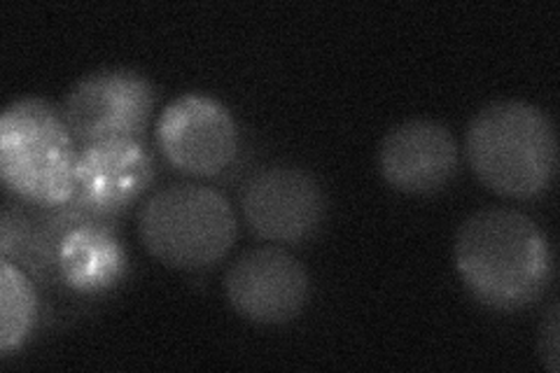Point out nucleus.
Here are the masks:
<instances>
[{
  "instance_id": "obj_1",
  "label": "nucleus",
  "mask_w": 560,
  "mask_h": 373,
  "mask_svg": "<svg viewBox=\"0 0 560 373\" xmlns=\"http://www.w3.org/2000/svg\"><path fill=\"white\" fill-rule=\"evenodd\" d=\"M455 266L467 290L493 311H518L545 294L553 276L541 226L512 208H486L455 236Z\"/></svg>"
},
{
  "instance_id": "obj_2",
  "label": "nucleus",
  "mask_w": 560,
  "mask_h": 373,
  "mask_svg": "<svg viewBox=\"0 0 560 373\" xmlns=\"http://www.w3.org/2000/svg\"><path fill=\"white\" fill-rule=\"evenodd\" d=\"M467 159L479 180L506 199L545 194L558 168L551 117L525 101H495L467 129Z\"/></svg>"
},
{
  "instance_id": "obj_3",
  "label": "nucleus",
  "mask_w": 560,
  "mask_h": 373,
  "mask_svg": "<svg viewBox=\"0 0 560 373\" xmlns=\"http://www.w3.org/2000/svg\"><path fill=\"white\" fill-rule=\"evenodd\" d=\"M78 150L61 110L47 101H14L0 117L3 183L33 206L73 199Z\"/></svg>"
},
{
  "instance_id": "obj_4",
  "label": "nucleus",
  "mask_w": 560,
  "mask_h": 373,
  "mask_svg": "<svg viewBox=\"0 0 560 373\" xmlns=\"http://www.w3.org/2000/svg\"><path fill=\"white\" fill-rule=\"evenodd\" d=\"M148 253L173 269H206L236 243L234 208L206 185L178 183L154 191L138 212Z\"/></svg>"
},
{
  "instance_id": "obj_5",
  "label": "nucleus",
  "mask_w": 560,
  "mask_h": 373,
  "mask_svg": "<svg viewBox=\"0 0 560 373\" xmlns=\"http://www.w3.org/2000/svg\"><path fill=\"white\" fill-rule=\"evenodd\" d=\"M154 108L152 84L133 70L110 68L82 78L63 101V121L75 143L136 138L148 129Z\"/></svg>"
},
{
  "instance_id": "obj_6",
  "label": "nucleus",
  "mask_w": 560,
  "mask_h": 373,
  "mask_svg": "<svg viewBox=\"0 0 560 373\" xmlns=\"http://www.w3.org/2000/svg\"><path fill=\"white\" fill-rule=\"evenodd\" d=\"M241 206L253 234L280 245L313 238L327 215L320 183L300 166H269L255 173L243 187Z\"/></svg>"
},
{
  "instance_id": "obj_7",
  "label": "nucleus",
  "mask_w": 560,
  "mask_h": 373,
  "mask_svg": "<svg viewBox=\"0 0 560 373\" xmlns=\"http://www.w3.org/2000/svg\"><path fill=\"white\" fill-rule=\"evenodd\" d=\"M156 143L173 168L210 177L234 162L238 131L222 103L203 94H185L156 121Z\"/></svg>"
},
{
  "instance_id": "obj_8",
  "label": "nucleus",
  "mask_w": 560,
  "mask_h": 373,
  "mask_svg": "<svg viewBox=\"0 0 560 373\" xmlns=\"http://www.w3.org/2000/svg\"><path fill=\"white\" fill-rule=\"evenodd\" d=\"M308 273L304 264L278 245L243 253L224 278L232 308L257 325H285L308 301Z\"/></svg>"
},
{
  "instance_id": "obj_9",
  "label": "nucleus",
  "mask_w": 560,
  "mask_h": 373,
  "mask_svg": "<svg viewBox=\"0 0 560 373\" xmlns=\"http://www.w3.org/2000/svg\"><path fill=\"white\" fill-rule=\"evenodd\" d=\"M154 180V162L143 140L121 138L82 145L75 162L73 201L90 215L110 220L138 201Z\"/></svg>"
},
{
  "instance_id": "obj_10",
  "label": "nucleus",
  "mask_w": 560,
  "mask_h": 373,
  "mask_svg": "<svg viewBox=\"0 0 560 373\" xmlns=\"http://www.w3.org/2000/svg\"><path fill=\"white\" fill-rule=\"evenodd\" d=\"M458 145L440 121H401L383 138L378 166L390 187L405 194H434L458 173Z\"/></svg>"
},
{
  "instance_id": "obj_11",
  "label": "nucleus",
  "mask_w": 560,
  "mask_h": 373,
  "mask_svg": "<svg viewBox=\"0 0 560 373\" xmlns=\"http://www.w3.org/2000/svg\"><path fill=\"white\" fill-rule=\"evenodd\" d=\"M127 273V255L110 220L86 218L68 231L59 247L57 276L80 294H101Z\"/></svg>"
},
{
  "instance_id": "obj_12",
  "label": "nucleus",
  "mask_w": 560,
  "mask_h": 373,
  "mask_svg": "<svg viewBox=\"0 0 560 373\" xmlns=\"http://www.w3.org/2000/svg\"><path fill=\"white\" fill-rule=\"evenodd\" d=\"M35 292L28 273L3 259L0 266V352L8 354L20 348L33 325Z\"/></svg>"
},
{
  "instance_id": "obj_13",
  "label": "nucleus",
  "mask_w": 560,
  "mask_h": 373,
  "mask_svg": "<svg viewBox=\"0 0 560 373\" xmlns=\"http://www.w3.org/2000/svg\"><path fill=\"white\" fill-rule=\"evenodd\" d=\"M539 352H541V362L551 371L558 373L560 369V354H558V304L553 301L549 315H547V325L541 327V341H539Z\"/></svg>"
}]
</instances>
